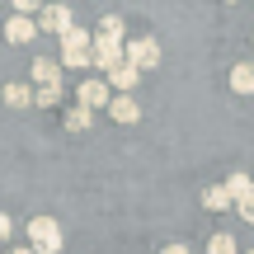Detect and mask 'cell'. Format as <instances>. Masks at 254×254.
Segmentation results:
<instances>
[{"mask_svg":"<svg viewBox=\"0 0 254 254\" xmlns=\"http://www.w3.org/2000/svg\"><path fill=\"white\" fill-rule=\"evenodd\" d=\"M80 66H94V38L75 24L62 38V71H80Z\"/></svg>","mask_w":254,"mask_h":254,"instance_id":"cell-1","label":"cell"},{"mask_svg":"<svg viewBox=\"0 0 254 254\" xmlns=\"http://www.w3.org/2000/svg\"><path fill=\"white\" fill-rule=\"evenodd\" d=\"M28 250L33 254H62V226L52 217H33L28 221Z\"/></svg>","mask_w":254,"mask_h":254,"instance_id":"cell-2","label":"cell"},{"mask_svg":"<svg viewBox=\"0 0 254 254\" xmlns=\"http://www.w3.org/2000/svg\"><path fill=\"white\" fill-rule=\"evenodd\" d=\"M127 66H136V71H155V66H160V43H155V38H132V43H127Z\"/></svg>","mask_w":254,"mask_h":254,"instance_id":"cell-3","label":"cell"},{"mask_svg":"<svg viewBox=\"0 0 254 254\" xmlns=\"http://www.w3.org/2000/svg\"><path fill=\"white\" fill-rule=\"evenodd\" d=\"M75 104H80V109H109L113 104V94H109V80H80L75 85Z\"/></svg>","mask_w":254,"mask_h":254,"instance_id":"cell-4","label":"cell"},{"mask_svg":"<svg viewBox=\"0 0 254 254\" xmlns=\"http://www.w3.org/2000/svg\"><path fill=\"white\" fill-rule=\"evenodd\" d=\"M38 28H47V33L66 38V33L75 28V19H71V9H66V5H43V9H38Z\"/></svg>","mask_w":254,"mask_h":254,"instance_id":"cell-5","label":"cell"},{"mask_svg":"<svg viewBox=\"0 0 254 254\" xmlns=\"http://www.w3.org/2000/svg\"><path fill=\"white\" fill-rule=\"evenodd\" d=\"M127 62V43H109V38H94V66H99L104 75L118 71V66Z\"/></svg>","mask_w":254,"mask_h":254,"instance_id":"cell-6","label":"cell"},{"mask_svg":"<svg viewBox=\"0 0 254 254\" xmlns=\"http://www.w3.org/2000/svg\"><path fill=\"white\" fill-rule=\"evenodd\" d=\"M33 38H38V19H28V14H9L5 19V43L9 47H24Z\"/></svg>","mask_w":254,"mask_h":254,"instance_id":"cell-7","label":"cell"},{"mask_svg":"<svg viewBox=\"0 0 254 254\" xmlns=\"http://www.w3.org/2000/svg\"><path fill=\"white\" fill-rule=\"evenodd\" d=\"M33 85L38 90L62 85V57H33Z\"/></svg>","mask_w":254,"mask_h":254,"instance_id":"cell-8","label":"cell"},{"mask_svg":"<svg viewBox=\"0 0 254 254\" xmlns=\"http://www.w3.org/2000/svg\"><path fill=\"white\" fill-rule=\"evenodd\" d=\"M109 118H113V123H136V118H141V104H136L132 94H113Z\"/></svg>","mask_w":254,"mask_h":254,"instance_id":"cell-9","label":"cell"},{"mask_svg":"<svg viewBox=\"0 0 254 254\" xmlns=\"http://www.w3.org/2000/svg\"><path fill=\"white\" fill-rule=\"evenodd\" d=\"M226 193H231V202H236V207H240V202H250L254 198V179H250V174H226Z\"/></svg>","mask_w":254,"mask_h":254,"instance_id":"cell-10","label":"cell"},{"mask_svg":"<svg viewBox=\"0 0 254 254\" xmlns=\"http://www.w3.org/2000/svg\"><path fill=\"white\" fill-rule=\"evenodd\" d=\"M136 80H141V71H136V66H118V71H109V90H123V94H132L136 90Z\"/></svg>","mask_w":254,"mask_h":254,"instance_id":"cell-11","label":"cell"},{"mask_svg":"<svg viewBox=\"0 0 254 254\" xmlns=\"http://www.w3.org/2000/svg\"><path fill=\"white\" fill-rule=\"evenodd\" d=\"M231 90L236 94H254V62H236L231 66Z\"/></svg>","mask_w":254,"mask_h":254,"instance_id":"cell-12","label":"cell"},{"mask_svg":"<svg viewBox=\"0 0 254 254\" xmlns=\"http://www.w3.org/2000/svg\"><path fill=\"white\" fill-rule=\"evenodd\" d=\"M202 207H207V212H231V207H236V202H231V193H226V184L202 189Z\"/></svg>","mask_w":254,"mask_h":254,"instance_id":"cell-13","label":"cell"},{"mask_svg":"<svg viewBox=\"0 0 254 254\" xmlns=\"http://www.w3.org/2000/svg\"><path fill=\"white\" fill-rule=\"evenodd\" d=\"M5 104L9 109H28V104H33V90H28V85H5Z\"/></svg>","mask_w":254,"mask_h":254,"instance_id":"cell-14","label":"cell"},{"mask_svg":"<svg viewBox=\"0 0 254 254\" xmlns=\"http://www.w3.org/2000/svg\"><path fill=\"white\" fill-rule=\"evenodd\" d=\"M94 38H109V43H123V14H104L99 19V33Z\"/></svg>","mask_w":254,"mask_h":254,"instance_id":"cell-15","label":"cell"},{"mask_svg":"<svg viewBox=\"0 0 254 254\" xmlns=\"http://www.w3.org/2000/svg\"><path fill=\"white\" fill-rule=\"evenodd\" d=\"M207 254H240V245H236V236L217 231V236H207Z\"/></svg>","mask_w":254,"mask_h":254,"instance_id":"cell-16","label":"cell"},{"mask_svg":"<svg viewBox=\"0 0 254 254\" xmlns=\"http://www.w3.org/2000/svg\"><path fill=\"white\" fill-rule=\"evenodd\" d=\"M62 90H66V85H47V90H33V104H38V109H57V104H62Z\"/></svg>","mask_w":254,"mask_h":254,"instance_id":"cell-17","label":"cell"},{"mask_svg":"<svg viewBox=\"0 0 254 254\" xmlns=\"http://www.w3.org/2000/svg\"><path fill=\"white\" fill-rule=\"evenodd\" d=\"M90 118H94V113L80 109V104H75V109H66V127H71V132H90Z\"/></svg>","mask_w":254,"mask_h":254,"instance_id":"cell-18","label":"cell"},{"mask_svg":"<svg viewBox=\"0 0 254 254\" xmlns=\"http://www.w3.org/2000/svg\"><path fill=\"white\" fill-rule=\"evenodd\" d=\"M236 212H240V221H250V226H254V198H250V202H240Z\"/></svg>","mask_w":254,"mask_h":254,"instance_id":"cell-19","label":"cell"},{"mask_svg":"<svg viewBox=\"0 0 254 254\" xmlns=\"http://www.w3.org/2000/svg\"><path fill=\"white\" fill-rule=\"evenodd\" d=\"M160 254H189V245H184V240H170V245H165Z\"/></svg>","mask_w":254,"mask_h":254,"instance_id":"cell-20","label":"cell"},{"mask_svg":"<svg viewBox=\"0 0 254 254\" xmlns=\"http://www.w3.org/2000/svg\"><path fill=\"white\" fill-rule=\"evenodd\" d=\"M9 231H14V221H9L5 212H0V240H9Z\"/></svg>","mask_w":254,"mask_h":254,"instance_id":"cell-21","label":"cell"},{"mask_svg":"<svg viewBox=\"0 0 254 254\" xmlns=\"http://www.w3.org/2000/svg\"><path fill=\"white\" fill-rule=\"evenodd\" d=\"M9 254H33V250H28V245H14V250H9Z\"/></svg>","mask_w":254,"mask_h":254,"instance_id":"cell-22","label":"cell"},{"mask_svg":"<svg viewBox=\"0 0 254 254\" xmlns=\"http://www.w3.org/2000/svg\"><path fill=\"white\" fill-rule=\"evenodd\" d=\"M250 254H254V250H250Z\"/></svg>","mask_w":254,"mask_h":254,"instance_id":"cell-23","label":"cell"}]
</instances>
